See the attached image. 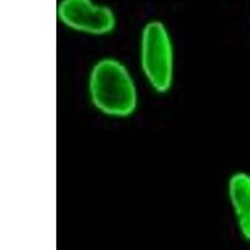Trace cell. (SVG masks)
I'll use <instances>...</instances> for the list:
<instances>
[{
    "mask_svg": "<svg viewBox=\"0 0 250 250\" xmlns=\"http://www.w3.org/2000/svg\"><path fill=\"white\" fill-rule=\"evenodd\" d=\"M140 58L150 85L159 93L168 91L173 82V46L168 30L158 20L143 29Z\"/></svg>",
    "mask_w": 250,
    "mask_h": 250,
    "instance_id": "2",
    "label": "cell"
},
{
    "mask_svg": "<svg viewBox=\"0 0 250 250\" xmlns=\"http://www.w3.org/2000/svg\"><path fill=\"white\" fill-rule=\"evenodd\" d=\"M58 17L68 28L86 34H108L115 26L111 9L98 5L93 0H62L58 5Z\"/></svg>",
    "mask_w": 250,
    "mask_h": 250,
    "instance_id": "3",
    "label": "cell"
},
{
    "mask_svg": "<svg viewBox=\"0 0 250 250\" xmlns=\"http://www.w3.org/2000/svg\"><path fill=\"white\" fill-rule=\"evenodd\" d=\"M91 102L110 117H128L137 108V90L129 71L115 59L94 65L89 79Z\"/></svg>",
    "mask_w": 250,
    "mask_h": 250,
    "instance_id": "1",
    "label": "cell"
},
{
    "mask_svg": "<svg viewBox=\"0 0 250 250\" xmlns=\"http://www.w3.org/2000/svg\"><path fill=\"white\" fill-rule=\"evenodd\" d=\"M229 198L243 238L250 242V175L236 173L229 180Z\"/></svg>",
    "mask_w": 250,
    "mask_h": 250,
    "instance_id": "4",
    "label": "cell"
}]
</instances>
